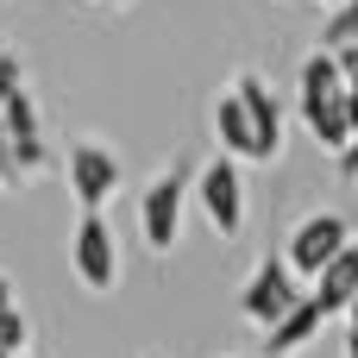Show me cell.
<instances>
[{"label": "cell", "mask_w": 358, "mask_h": 358, "mask_svg": "<svg viewBox=\"0 0 358 358\" xmlns=\"http://www.w3.org/2000/svg\"><path fill=\"white\" fill-rule=\"evenodd\" d=\"M19 358H31V352H19Z\"/></svg>", "instance_id": "cell-19"}, {"label": "cell", "mask_w": 358, "mask_h": 358, "mask_svg": "<svg viewBox=\"0 0 358 358\" xmlns=\"http://www.w3.org/2000/svg\"><path fill=\"white\" fill-rule=\"evenodd\" d=\"M94 6H126V0H94Z\"/></svg>", "instance_id": "cell-17"}, {"label": "cell", "mask_w": 358, "mask_h": 358, "mask_svg": "<svg viewBox=\"0 0 358 358\" xmlns=\"http://www.w3.org/2000/svg\"><path fill=\"white\" fill-rule=\"evenodd\" d=\"M0 308H13V277L0 271Z\"/></svg>", "instance_id": "cell-15"}, {"label": "cell", "mask_w": 358, "mask_h": 358, "mask_svg": "<svg viewBox=\"0 0 358 358\" xmlns=\"http://www.w3.org/2000/svg\"><path fill=\"white\" fill-rule=\"evenodd\" d=\"M69 271H76V283H82L88 296L120 289L126 264H120V239H113V227H107L101 214H82V220L69 227Z\"/></svg>", "instance_id": "cell-4"}, {"label": "cell", "mask_w": 358, "mask_h": 358, "mask_svg": "<svg viewBox=\"0 0 358 358\" xmlns=\"http://www.w3.org/2000/svg\"><path fill=\"white\" fill-rule=\"evenodd\" d=\"M296 302H302V283L283 271V258H258V271H252L245 289H239V315H245L258 334H271Z\"/></svg>", "instance_id": "cell-8"}, {"label": "cell", "mask_w": 358, "mask_h": 358, "mask_svg": "<svg viewBox=\"0 0 358 358\" xmlns=\"http://www.w3.org/2000/svg\"><path fill=\"white\" fill-rule=\"evenodd\" d=\"M19 88H25V69H19V57H13V50H0V107H6Z\"/></svg>", "instance_id": "cell-13"}, {"label": "cell", "mask_w": 358, "mask_h": 358, "mask_svg": "<svg viewBox=\"0 0 358 358\" xmlns=\"http://www.w3.org/2000/svg\"><path fill=\"white\" fill-rule=\"evenodd\" d=\"M321 327H327V321H321V308H315V302H308V289H302V302H296V308L264 334V352H271V358H296L308 340H321Z\"/></svg>", "instance_id": "cell-10"}, {"label": "cell", "mask_w": 358, "mask_h": 358, "mask_svg": "<svg viewBox=\"0 0 358 358\" xmlns=\"http://www.w3.org/2000/svg\"><path fill=\"white\" fill-rule=\"evenodd\" d=\"M346 358H358V340H346Z\"/></svg>", "instance_id": "cell-16"}, {"label": "cell", "mask_w": 358, "mask_h": 358, "mask_svg": "<svg viewBox=\"0 0 358 358\" xmlns=\"http://www.w3.org/2000/svg\"><path fill=\"white\" fill-rule=\"evenodd\" d=\"M214 138L233 164H277L283 157V107L258 69H233V82L214 101Z\"/></svg>", "instance_id": "cell-1"}, {"label": "cell", "mask_w": 358, "mask_h": 358, "mask_svg": "<svg viewBox=\"0 0 358 358\" xmlns=\"http://www.w3.org/2000/svg\"><path fill=\"white\" fill-rule=\"evenodd\" d=\"M63 176H69V195L82 201V214H101L120 195V157L101 138H76L69 157H63Z\"/></svg>", "instance_id": "cell-7"}, {"label": "cell", "mask_w": 358, "mask_h": 358, "mask_svg": "<svg viewBox=\"0 0 358 358\" xmlns=\"http://www.w3.org/2000/svg\"><path fill=\"white\" fill-rule=\"evenodd\" d=\"M321 6H340V0H321Z\"/></svg>", "instance_id": "cell-18"}, {"label": "cell", "mask_w": 358, "mask_h": 358, "mask_svg": "<svg viewBox=\"0 0 358 358\" xmlns=\"http://www.w3.org/2000/svg\"><path fill=\"white\" fill-rule=\"evenodd\" d=\"M346 245H352L346 214H334V208L302 214V220H296V233H289V245H283V271H289L296 283H315V271H321L334 252H346Z\"/></svg>", "instance_id": "cell-6"}, {"label": "cell", "mask_w": 358, "mask_h": 358, "mask_svg": "<svg viewBox=\"0 0 358 358\" xmlns=\"http://www.w3.org/2000/svg\"><path fill=\"white\" fill-rule=\"evenodd\" d=\"M340 170H346V176H352V182H358V132H352V145L340 151Z\"/></svg>", "instance_id": "cell-14"}, {"label": "cell", "mask_w": 358, "mask_h": 358, "mask_svg": "<svg viewBox=\"0 0 358 358\" xmlns=\"http://www.w3.org/2000/svg\"><path fill=\"white\" fill-rule=\"evenodd\" d=\"M296 101H302V126L340 157V151L352 145L358 120H352V101H346V76H340V63H334L327 50H308V57H302V69H296Z\"/></svg>", "instance_id": "cell-2"}, {"label": "cell", "mask_w": 358, "mask_h": 358, "mask_svg": "<svg viewBox=\"0 0 358 358\" xmlns=\"http://www.w3.org/2000/svg\"><path fill=\"white\" fill-rule=\"evenodd\" d=\"M352 296H358V239L346 245V252H334V258L315 271V289H308V302L321 308V321H346Z\"/></svg>", "instance_id": "cell-9"}, {"label": "cell", "mask_w": 358, "mask_h": 358, "mask_svg": "<svg viewBox=\"0 0 358 358\" xmlns=\"http://www.w3.org/2000/svg\"><path fill=\"white\" fill-rule=\"evenodd\" d=\"M25 340H31L25 308H19V302H13V308H0V358H19V352H25Z\"/></svg>", "instance_id": "cell-12"}, {"label": "cell", "mask_w": 358, "mask_h": 358, "mask_svg": "<svg viewBox=\"0 0 358 358\" xmlns=\"http://www.w3.org/2000/svg\"><path fill=\"white\" fill-rule=\"evenodd\" d=\"M145 358H157V352H145Z\"/></svg>", "instance_id": "cell-20"}, {"label": "cell", "mask_w": 358, "mask_h": 358, "mask_svg": "<svg viewBox=\"0 0 358 358\" xmlns=\"http://www.w3.org/2000/svg\"><path fill=\"white\" fill-rule=\"evenodd\" d=\"M189 182H195V170H189L182 157H170V164L138 189V233H145L151 258H170V245L182 239V201H189Z\"/></svg>", "instance_id": "cell-3"}, {"label": "cell", "mask_w": 358, "mask_h": 358, "mask_svg": "<svg viewBox=\"0 0 358 358\" xmlns=\"http://www.w3.org/2000/svg\"><path fill=\"white\" fill-rule=\"evenodd\" d=\"M321 50H358V0H340L321 25Z\"/></svg>", "instance_id": "cell-11"}, {"label": "cell", "mask_w": 358, "mask_h": 358, "mask_svg": "<svg viewBox=\"0 0 358 358\" xmlns=\"http://www.w3.org/2000/svg\"><path fill=\"white\" fill-rule=\"evenodd\" d=\"M189 195H195L201 220H208L220 239H239V233H245V182H239V164H233V157H208V164L195 170V182H189Z\"/></svg>", "instance_id": "cell-5"}]
</instances>
